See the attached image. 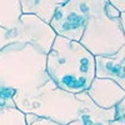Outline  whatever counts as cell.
<instances>
[{"mask_svg":"<svg viewBox=\"0 0 125 125\" xmlns=\"http://www.w3.org/2000/svg\"><path fill=\"white\" fill-rule=\"evenodd\" d=\"M46 73L62 90L86 91L95 78V56L79 41L56 35L46 54Z\"/></svg>","mask_w":125,"mask_h":125,"instance_id":"cell-1","label":"cell"},{"mask_svg":"<svg viewBox=\"0 0 125 125\" xmlns=\"http://www.w3.org/2000/svg\"><path fill=\"white\" fill-rule=\"evenodd\" d=\"M46 53L33 44L14 43L0 49V83L16 94L28 95L45 86Z\"/></svg>","mask_w":125,"mask_h":125,"instance_id":"cell-2","label":"cell"},{"mask_svg":"<svg viewBox=\"0 0 125 125\" xmlns=\"http://www.w3.org/2000/svg\"><path fill=\"white\" fill-rule=\"evenodd\" d=\"M13 100L15 108L24 114H33L62 125H69L84 115V106L79 96L58 88L53 80L28 95L15 93Z\"/></svg>","mask_w":125,"mask_h":125,"instance_id":"cell-3","label":"cell"},{"mask_svg":"<svg viewBox=\"0 0 125 125\" xmlns=\"http://www.w3.org/2000/svg\"><path fill=\"white\" fill-rule=\"evenodd\" d=\"M108 0H89V15L79 40L94 56H111L125 45L120 20L105 15L104 6Z\"/></svg>","mask_w":125,"mask_h":125,"instance_id":"cell-4","label":"cell"},{"mask_svg":"<svg viewBox=\"0 0 125 125\" xmlns=\"http://www.w3.org/2000/svg\"><path fill=\"white\" fill-rule=\"evenodd\" d=\"M56 34L36 14H23L10 28L0 26V49L14 43L33 44L48 54Z\"/></svg>","mask_w":125,"mask_h":125,"instance_id":"cell-5","label":"cell"},{"mask_svg":"<svg viewBox=\"0 0 125 125\" xmlns=\"http://www.w3.org/2000/svg\"><path fill=\"white\" fill-rule=\"evenodd\" d=\"M88 15L89 0H66L56 6L49 25L56 35L79 41L84 33Z\"/></svg>","mask_w":125,"mask_h":125,"instance_id":"cell-6","label":"cell"},{"mask_svg":"<svg viewBox=\"0 0 125 125\" xmlns=\"http://www.w3.org/2000/svg\"><path fill=\"white\" fill-rule=\"evenodd\" d=\"M86 95L96 106L110 109L125 99V90L110 79L94 78L86 90Z\"/></svg>","mask_w":125,"mask_h":125,"instance_id":"cell-7","label":"cell"},{"mask_svg":"<svg viewBox=\"0 0 125 125\" xmlns=\"http://www.w3.org/2000/svg\"><path fill=\"white\" fill-rule=\"evenodd\" d=\"M95 78L110 79L125 90V46L111 56H95Z\"/></svg>","mask_w":125,"mask_h":125,"instance_id":"cell-8","label":"cell"},{"mask_svg":"<svg viewBox=\"0 0 125 125\" xmlns=\"http://www.w3.org/2000/svg\"><path fill=\"white\" fill-rule=\"evenodd\" d=\"M0 125H28L25 114L18 108L0 105Z\"/></svg>","mask_w":125,"mask_h":125,"instance_id":"cell-9","label":"cell"},{"mask_svg":"<svg viewBox=\"0 0 125 125\" xmlns=\"http://www.w3.org/2000/svg\"><path fill=\"white\" fill-rule=\"evenodd\" d=\"M14 94H15V91L13 89H9V88L4 86L1 83H0V105L14 108L15 106L14 100H13Z\"/></svg>","mask_w":125,"mask_h":125,"instance_id":"cell-10","label":"cell"},{"mask_svg":"<svg viewBox=\"0 0 125 125\" xmlns=\"http://www.w3.org/2000/svg\"><path fill=\"white\" fill-rule=\"evenodd\" d=\"M69 125H125V121H124V118L119 120H113V121H93L81 116L80 119L70 123Z\"/></svg>","mask_w":125,"mask_h":125,"instance_id":"cell-11","label":"cell"},{"mask_svg":"<svg viewBox=\"0 0 125 125\" xmlns=\"http://www.w3.org/2000/svg\"><path fill=\"white\" fill-rule=\"evenodd\" d=\"M104 11H105V15L109 16L110 19H119V16H120V11L109 3V0L105 4V6H104Z\"/></svg>","mask_w":125,"mask_h":125,"instance_id":"cell-12","label":"cell"},{"mask_svg":"<svg viewBox=\"0 0 125 125\" xmlns=\"http://www.w3.org/2000/svg\"><path fill=\"white\" fill-rule=\"evenodd\" d=\"M29 125H62V124H59V123H55L53 120H49V119H43V118H38L33 121L30 123Z\"/></svg>","mask_w":125,"mask_h":125,"instance_id":"cell-13","label":"cell"},{"mask_svg":"<svg viewBox=\"0 0 125 125\" xmlns=\"http://www.w3.org/2000/svg\"><path fill=\"white\" fill-rule=\"evenodd\" d=\"M109 3L115 8L118 9L120 13H124V10H125V6H124V0H109Z\"/></svg>","mask_w":125,"mask_h":125,"instance_id":"cell-14","label":"cell"}]
</instances>
